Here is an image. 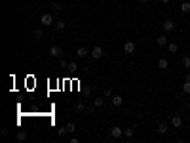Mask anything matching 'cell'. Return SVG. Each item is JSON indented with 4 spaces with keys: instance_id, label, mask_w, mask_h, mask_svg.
I'll return each mask as SVG.
<instances>
[{
    "instance_id": "6da1fadb",
    "label": "cell",
    "mask_w": 190,
    "mask_h": 143,
    "mask_svg": "<svg viewBox=\"0 0 190 143\" xmlns=\"http://www.w3.org/2000/svg\"><path fill=\"white\" fill-rule=\"evenodd\" d=\"M162 29L166 31V33H173V31H175V23H173L171 19H163V21H162Z\"/></svg>"
},
{
    "instance_id": "7a4b0ae2",
    "label": "cell",
    "mask_w": 190,
    "mask_h": 143,
    "mask_svg": "<svg viewBox=\"0 0 190 143\" xmlns=\"http://www.w3.org/2000/svg\"><path fill=\"white\" fill-rule=\"evenodd\" d=\"M122 136H124V128H120V126H112V128H110V137L120 139Z\"/></svg>"
},
{
    "instance_id": "3957f363",
    "label": "cell",
    "mask_w": 190,
    "mask_h": 143,
    "mask_svg": "<svg viewBox=\"0 0 190 143\" xmlns=\"http://www.w3.org/2000/svg\"><path fill=\"white\" fill-rule=\"evenodd\" d=\"M103 55H105V52H103L101 46H93V48H91V57L93 59H101Z\"/></svg>"
},
{
    "instance_id": "277c9868",
    "label": "cell",
    "mask_w": 190,
    "mask_h": 143,
    "mask_svg": "<svg viewBox=\"0 0 190 143\" xmlns=\"http://www.w3.org/2000/svg\"><path fill=\"white\" fill-rule=\"evenodd\" d=\"M50 55H51V57H63V48H61V46H51V48H50Z\"/></svg>"
},
{
    "instance_id": "5b68a950",
    "label": "cell",
    "mask_w": 190,
    "mask_h": 143,
    "mask_svg": "<svg viewBox=\"0 0 190 143\" xmlns=\"http://www.w3.org/2000/svg\"><path fill=\"white\" fill-rule=\"evenodd\" d=\"M40 23H42L44 27H50V25H53L55 21H53V17H51L50 13H44L42 17H40Z\"/></svg>"
},
{
    "instance_id": "8992f818",
    "label": "cell",
    "mask_w": 190,
    "mask_h": 143,
    "mask_svg": "<svg viewBox=\"0 0 190 143\" xmlns=\"http://www.w3.org/2000/svg\"><path fill=\"white\" fill-rule=\"evenodd\" d=\"M171 126H173V128H181V126H183V118L179 115H173L171 116Z\"/></svg>"
},
{
    "instance_id": "52a82bcc",
    "label": "cell",
    "mask_w": 190,
    "mask_h": 143,
    "mask_svg": "<svg viewBox=\"0 0 190 143\" xmlns=\"http://www.w3.org/2000/svg\"><path fill=\"white\" fill-rule=\"evenodd\" d=\"M124 52H126V54H133V52H135V42L127 40V42L124 44Z\"/></svg>"
},
{
    "instance_id": "ba28073f",
    "label": "cell",
    "mask_w": 190,
    "mask_h": 143,
    "mask_svg": "<svg viewBox=\"0 0 190 143\" xmlns=\"http://www.w3.org/2000/svg\"><path fill=\"white\" fill-rule=\"evenodd\" d=\"M76 55H78V57H86V55H88V48L78 46V48H76Z\"/></svg>"
},
{
    "instance_id": "9c48e42d",
    "label": "cell",
    "mask_w": 190,
    "mask_h": 143,
    "mask_svg": "<svg viewBox=\"0 0 190 143\" xmlns=\"http://www.w3.org/2000/svg\"><path fill=\"white\" fill-rule=\"evenodd\" d=\"M122 103H124V98H122V95H112V105L114 107H120Z\"/></svg>"
},
{
    "instance_id": "30bf717a",
    "label": "cell",
    "mask_w": 190,
    "mask_h": 143,
    "mask_svg": "<svg viewBox=\"0 0 190 143\" xmlns=\"http://www.w3.org/2000/svg\"><path fill=\"white\" fill-rule=\"evenodd\" d=\"M167 52H169V54H177V52H179V44H177V42L167 44Z\"/></svg>"
},
{
    "instance_id": "8fae6325",
    "label": "cell",
    "mask_w": 190,
    "mask_h": 143,
    "mask_svg": "<svg viewBox=\"0 0 190 143\" xmlns=\"http://www.w3.org/2000/svg\"><path fill=\"white\" fill-rule=\"evenodd\" d=\"M53 27H55V31H63V29L67 27V23L63 21V19H57V21L53 23Z\"/></svg>"
},
{
    "instance_id": "7c38bea8",
    "label": "cell",
    "mask_w": 190,
    "mask_h": 143,
    "mask_svg": "<svg viewBox=\"0 0 190 143\" xmlns=\"http://www.w3.org/2000/svg\"><path fill=\"white\" fill-rule=\"evenodd\" d=\"M74 111H76V113H84V111H86V105H84V101H78V103L74 105Z\"/></svg>"
},
{
    "instance_id": "4fadbf2b",
    "label": "cell",
    "mask_w": 190,
    "mask_h": 143,
    "mask_svg": "<svg viewBox=\"0 0 190 143\" xmlns=\"http://www.w3.org/2000/svg\"><path fill=\"white\" fill-rule=\"evenodd\" d=\"M158 67H160L162 71H166V69L169 67V61H167V59H163V57H162L160 61H158Z\"/></svg>"
},
{
    "instance_id": "5bb4252c",
    "label": "cell",
    "mask_w": 190,
    "mask_h": 143,
    "mask_svg": "<svg viewBox=\"0 0 190 143\" xmlns=\"http://www.w3.org/2000/svg\"><path fill=\"white\" fill-rule=\"evenodd\" d=\"M167 124L166 122H162V124H158V134H167Z\"/></svg>"
},
{
    "instance_id": "9a60e30c",
    "label": "cell",
    "mask_w": 190,
    "mask_h": 143,
    "mask_svg": "<svg viewBox=\"0 0 190 143\" xmlns=\"http://www.w3.org/2000/svg\"><path fill=\"white\" fill-rule=\"evenodd\" d=\"M156 44H158V46H166V44H167V36H158V38H156Z\"/></svg>"
},
{
    "instance_id": "2e32d148",
    "label": "cell",
    "mask_w": 190,
    "mask_h": 143,
    "mask_svg": "<svg viewBox=\"0 0 190 143\" xmlns=\"http://www.w3.org/2000/svg\"><path fill=\"white\" fill-rule=\"evenodd\" d=\"M181 12H183V13H188V12H190V2H183V4H181Z\"/></svg>"
},
{
    "instance_id": "e0dca14e",
    "label": "cell",
    "mask_w": 190,
    "mask_h": 143,
    "mask_svg": "<svg viewBox=\"0 0 190 143\" xmlns=\"http://www.w3.org/2000/svg\"><path fill=\"white\" fill-rule=\"evenodd\" d=\"M93 105L95 107H103V105H105V98H95L93 99Z\"/></svg>"
},
{
    "instance_id": "ac0fdd59",
    "label": "cell",
    "mask_w": 190,
    "mask_h": 143,
    "mask_svg": "<svg viewBox=\"0 0 190 143\" xmlns=\"http://www.w3.org/2000/svg\"><path fill=\"white\" fill-rule=\"evenodd\" d=\"M27 139V132L21 130V132H17V141H25Z\"/></svg>"
},
{
    "instance_id": "d6986e66",
    "label": "cell",
    "mask_w": 190,
    "mask_h": 143,
    "mask_svg": "<svg viewBox=\"0 0 190 143\" xmlns=\"http://www.w3.org/2000/svg\"><path fill=\"white\" fill-rule=\"evenodd\" d=\"M183 67L190 69V55H184V57H183Z\"/></svg>"
},
{
    "instance_id": "ffe728a7",
    "label": "cell",
    "mask_w": 190,
    "mask_h": 143,
    "mask_svg": "<svg viewBox=\"0 0 190 143\" xmlns=\"http://www.w3.org/2000/svg\"><path fill=\"white\" fill-rule=\"evenodd\" d=\"M65 126H67V130H69V132H70V134H72V132L76 130V126H74V122H67V124H65Z\"/></svg>"
},
{
    "instance_id": "44dd1931",
    "label": "cell",
    "mask_w": 190,
    "mask_h": 143,
    "mask_svg": "<svg viewBox=\"0 0 190 143\" xmlns=\"http://www.w3.org/2000/svg\"><path fill=\"white\" fill-rule=\"evenodd\" d=\"M59 67H61V69H69V63H67V59H63V57L59 59Z\"/></svg>"
},
{
    "instance_id": "7402d4cb",
    "label": "cell",
    "mask_w": 190,
    "mask_h": 143,
    "mask_svg": "<svg viewBox=\"0 0 190 143\" xmlns=\"http://www.w3.org/2000/svg\"><path fill=\"white\" fill-rule=\"evenodd\" d=\"M124 136L126 137H133V128H124Z\"/></svg>"
},
{
    "instance_id": "603a6c76",
    "label": "cell",
    "mask_w": 190,
    "mask_h": 143,
    "mask_svg": "<svg viewBox=\"0 0 190 143\" xmlns=\"http://www.w3.org/2000/svg\"><path fill=\"white\" fill-rule=\"evenodd\" d=\"M183 92L184 94H190V82H186V80H184V84H183Z\"/></svg>"
},
{
    "instance_id": "cb8c5ba5",
    "label": "cell",
    "mask_w": 190,
    "mask_h": 143,
    "mask_svg": "<svg viewBox=\"0 0 190 143\" xmlns=\"http://www.w3.org/2000/svg\"><path fill=\"white\" fill-rule=\"evenodd\" d=\"M67 132H69V130H67V126H63V128H57V136L61 137V136H65Z\"/></svg>"
},
{
    "instance_id": "d4e9b609",
    "label": "cell",
    "mask_w": 190,
    "mask_h": 143,
    "mask_svg": "<svg viewBox=\"0 0 190 143\" xmlns=\"http://www.w3.org/2000/svg\"><path fill=\"white\" fill-rule=\"evenodd\" d=\"M34 36H36V38H42V36H44V34H42V29H36V31H34Z\"/></svg>"
},
{
    "instance_id": "484cf974",
    "label": "cell",
    "mask_w": 190,
    "mask_h": 143,
    "mask_svg": "<svg viewBox=\"0 0 190 143\" xmlns=\"http://www.w3.org/2000/svg\"><path fill=\"white\" fill-rule=\"evenodd\" d=\"M69 69H70V71H76V69H78V65H76L74 61H70V63H69Z\"/></svg>"
},
{
    "instance_id": "4316f807",
    "label": "cell",
    "mask_w": 190,
    "mask_h": 143,
    "mask_svg": "<svg viewBox=\"0 0 190 143\" xmlns=\"http://www.w3.org/2000/svg\"><path fill=\"white\" fill-rule=\"evenodd\" d=\"M51 8H53V10H57V12H59V10L63 8V6H61V4H57V2H53V4H51Z\"/></svg>"
},
{
    "instance_id": "83f0119b",
    "label": "cell",
    "mask_w": 190,
    "mask_h": 143,
    "mask_svg": "<svg viewBox=\"0 0 190 143\" xmlns=\"http://www.w3.org/2000/svg\"><path fill=\"white\" fill-rule=\"evenodd\" d=\"M184 80H186V82H190V73H188L186 76H184Z\"/></svg>"
},
{
    "instance_id": "f1b7e54d",
    "label": "cell",
    "mask_w": 190,
    "mask_h": 143,
    "mask_svg": "<svg viewBox=\"0 0 190 143\" xmlns=\"http://www.w3.org/2000/svg\"><path fill=\"white\" fill-rule=\"evenodd\" d=\"M141 2H143V4H146V2H150V0H141Z\"/></svg>"
},
{
    "instance_id": "f546056e",
    "label": "cell",
    "mask_w": 190,
    "mask_h": 143,
    "mask_svg": "<svg viewBox=\"0 0 190 143\" xmlns=\"http://www.w3.org/2000/svg\"><path fill=\"white\" fill-rule=\"evenodd\" d=\"M160 2H163V4H167V2H169V0H160Z\"/></svg>"
},
{
    "instance_id": "4dcf8cb0",
    "label": "cell",
    "mask_w": 190,
    "mask_h": 143,
    "mask_svg": "<svg viewBox=\"0 0 190 143\" xmlns=\"http://www.w3.org/2000/svg\"><path fill=\"white\" fill-rule=\"evenodd\" d=\"M188 109H190V103H188Z\"/></svg>"
},
{
    "instance_id": "1f68e13d",
    "label": "cell",
    "mask_w": 190,
    "mask_h": 143,
    "mask_svg": "<svg viewBox=\"0 0 190 143\" xmlns=\"http://www.w3.org/2000/svg\"><path fill=\"white\" fill-rule=\"evenodd\" d=\"M188 122H190V120H188Z\"/></svg>"
}]
</instances>
